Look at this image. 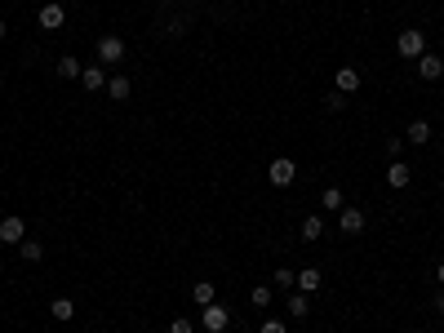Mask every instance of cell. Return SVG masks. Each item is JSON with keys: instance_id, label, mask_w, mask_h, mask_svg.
I'll return each instance as SVG.
<instances>
[{"instance_id": "obj_1", "label": "cell", "mask_w": 444, "mask_h": 333, "mask_svg": "<svg viewBox=\"0 0 444 333\" xmlns=\"http://www.w3.org/2000/svg\"><path fill=\"white\" fill-rule=\"evenodd\" d=\"M395 54H400V58H413V63H418V58L427 54V31H422V27H404L400 40H395Z\"/></svg>"}, {"instance_id": "obj_2", "label": "cell", "mask_w": 444, "mask_h": 333, "mask_svg": "<svg viewBox=\"0 0 444 333\" xmlns=\"http://www.w3.org/2000/svg\"><path fill=\"white\" fill-rule=\"evenodd\" d=\"M227 325H231V311H227V302L200 307V329H205V333H222Z\"/></svg>"}, {"instance_id": "obj_3", "label": "cell", "mask_w": 444, "mask_h": 333, "mask_svg": "<svg viewBox=\"0 0 444 333\" xmlns=\"http://www.w3.org/2000/svg\"><path fill=\"white\" fill-rule=\"evenodd\" d=\"M93 49H98V63H102V67H112V63L125 58V40H120L116 31H107V36H98V45H93Z\"/></svg>"}, {"instance_id": "obj_4", "label": "cell", "mask_w": 444, "mask_h": 333, "mask_svg": "<svg viewBox=\"0 0 444 333\" xmlns=\"http://www.w3.org/2000/svg\"><path fill=\"white\" fill-rule=\"evenodd\" d=\"M365 209H360V205H342L338 209V231L342 235H360V231H365Z\"/></svg>"}, {"instance_id": "obj_5", "label": "cell", "mask_w": 444, "mask_h": 333, "mask_svg": "<svg viewBox=\"0 0 444 333\" xmlns=\"http://www.w3.org/2000/svg\"><path fill=\"white\" fill-rule=\"evenodd\" d=\"M67 22V9L58 5V0H45L40 5V14H36V27H45V31H58Z\"/></svg>"}, {"instance_id": "obj_6", "label": "cell", "mask_w": 444, "mask_h": 333, "mask_svg": "<svg viewBox=\"0 0 444 333\" xmlns=\"http://www.w3.org/2000/svg\"><path fill=\"white\" fill-rule=\"evenodd\" d=\"M293 173H298V164H293L289 156H275V160L267 164V178H271V187H289V183H293Z\"/></svg>"}, {"instance_id": "obj_7", "label": "cell", "mask_w": 444, "mask_h": 333, "mask_svg": "<svg viewBox=\"0 0 444 333\" xmlns=\"http://www.w3.org/2000/svg\"><path fill=\"white\" fill-rule=\"evenodd\" d=\"M0 240H5V245H22V240H27V222H22L18 213L0 218Z\"/></svg>"}, {"instance_id": "obj_8", "label": "cell", "mask_w": 444, "mask_h": 333, "mask_svg": "<svg viewBox=\"0 0 444 333\" xmlns=\"http://www.w3.org/2000/svg\"><path fill=\"white\" fill-rule=\"evenodd\" d=\"M293 289L311 298L316 289H325V271H320V267H303V271H298V284H293Z\"/></svg>"}, {"instance_id": "obj_9", "label": "cell", "mask_w": 444, "mask_h": 333, "mask_svg": "<svg viewBox=\"0 0 444 333\" xmlns=\"http://www.w3.org/2000/svg\"><path fill=\"white\" fill-rule=\"evenodd\" d=\"M80 85H85V93H102L107 89V67L102 63H89L85 71H80Z\"/></svg>"}, {"instance_id": "obj_10", "label": "cell", "mask_w": 444, "mask_h": 333, "mask_svg": "<svg viewBox=\"0 0 444 333\" xmlns=\"http://www.w3.org/2000/svg\"><path fill=\"white\" fill-rule=\"evenodd\" d=\"M409 183H413V169H409L404 160H391V164H387V187H395V192H404Z\"/></svg>"}, {"instance_id": "obj_11", "label": "cell", "mask_w": 444, "mask_h": 333, "mask_svg": "<svg viewBox=\"0 0 444 333\" xmlns=\"http://www.w3.org/2000/svg\"><path fill=\"white\" fill-rule=\"evenodd\" d=\"M431 134H436V129H431V121H422V116H418V121H409V129H404V142H413V147H427Z\"/></svg>"}, {"instance_id": "obj_12", "label": "cell", "mask_w": 444, "mask_h": 333, "mask_svg": "<svg viewBox=\"0 0 444 333\" xmlns=\"http://www.w3.org/2000/svg\"><path fill=\"white\" fill-rule=\"evenodd\" d=\"M413 67H418V76H422V80H440L444 76V58L440 54H422Z\"/></svg>"}, {"instance_id": "obj_13", "label": "cell", "mask_w": 444, "mask_h": 333, "mask_svg": "<svg viewBox=\"0 0 444 333\" xmlns=\"http://www.w3.org/2000/svg\"><path fill=\"white\" fill-rule=\"evenodd\" d=\"M333 85H338V93H346V98H351V93L360 89V71H355V67H338Z\"/></svg>"}, {"instance_id": "obj_14", "label": "cell", "mask_w": 444, "mask_h": 333, "mask_svg": "<svg viewBox=\"0 0 444 333\" xmlns=\"http://www.w3.org/2000/svg\"><path fill=\"white\" fill-rule=\"evenodd\" d=\"M129 93H134V80H129V76H107V98L125 102Z\"/></svg>"}, {"instance_id": "obj_15", "label": "cell", "mask_w": 444, "mask_h": 333, "mask_svg": "<svg viewBox=\"0 0 444 333\" xmlns=\"http://www.w3.org/2000/svg\"><path fill=\"white\" fill-rule=\"evenodd\" d=\"M191 302H196V307L218 302V289H213V280H196V284H191Z\"/></svg>"}, {"instance_id": "obj_16", "label": "cell", "mask_w": 444, "mask_h": 333, "mask_svg": "<svg viewBox=\"0 0 444 333\" xmlns=\"http://www.w3.org/2000/svg\"><path fill=\"white\" fill-rule=\"evenodd\" d=\"M49 316L58 320V325H71V320H76V302H71V298H54L49 302Z\"/></svg>"}, {"instance_id": "obj_17", "label": "cell", "mask_w": 444, "mask_h": 333, "mask_svg": "<svg viewBox=\"0 0 444 333\" xmlns=\"http://www.w3.org/2000/svg\"><path fill=\"white\" fill-rule=\"evenodd\" d=\"M293 284H298V271H293V267H275V271H271V289H284V293H289Z\"/></svg>"}, {"instance_id": "obj_18", "label": "cell", "mask_w": 444, "mask_h": 333, "mask_svg": "<svg viewBox=\"0 0 444 333\" xmlns=\"http://www.w3.org/2000/svg\"><path fill=\"white\" fill-rule=\"evenodd\" d=\"M80 71H85V67H80L76 54H63V58H58V76H63V80H80Z\"/></svg>"}, {"instance_id": "obj_19", "label": "cell", "mask_w": 444, "mask_h": 333, "mask_svg": "<svg viewBox=\"0 0 444 333\" xmlns=\"http://www.w3.org/2000/svg\"><path fill=\"white\" fill-rule=\"evenodd\" d=\"M18 258H22V263H45V240H22Z\"/></svg>"}, {"instance_id": "obj_20", "label": "cell", "mask_w": 444, "mask_h": 333, "mask_svg": "<svg viewBox=\"0 0 444 333\" xmlns=\"http://www.w3.org/2000/svg\"><path fill=\"white\" fill-rule=\"evenodd\" d=\"M249 302H254L258 311H267V307L275 302V289H271V284H254V289H249Z\"/></svg>"}, {"instance_id": "obj_21", "label": "cell", "mask_w": 444, "mask_h": 333, "mask_svg": "<svg viewBox=\"0 0 444 333\" xmlns=\"http://www.w3.org/2000/svg\"><path fill=\"white\" fill-rule=\"evenodd\" d=\"M289 311H293V320L311 316V298H307V293H298V289H289Z\"/></svg>"}, {"instance_id": "obj_22", "label": "cell", "mask_w": 444, "mask_h": 333, "mask_svg": "<svg viewBox=\"0 0 444 333\" xmlns=\"http://www.w3.org/2000/svg\"><path fill=\"white\" fill-rule=\"evenodd\" d=\"M320 235H325V218H316V213L303 218V240L311 245V240H320Z\"/></svg>"}, {"instance_id": "obj_23", "label": "cell", "mask_w": 444, "mask_h": 333, "mask_svg": "<svg viewBox=\"0 0 444 333\" xmlns=\"http://www.w3.org/2000/svg\"><path fill=\"white\" fill-rule=\"evenodd\" d=\"M320 205H325V209H342V205H346L342 187H325V196H320Z\"/></svg>"}, {"instance_id": "obj_24", "label": "cell", "mask_w": 444, "mask_h": 333, "mask_svg": "<svg viewBox=\"0 0 444 333\" xmlns=\"http://www.w3.org/2000/svg\"><path fill=\"white\" fill-rule=\"evenodd\" d=\"M169 333H196V320H191V316H174L169 320Z\"/></svg>"}, {"instance_id": "obj_25", "label": "cell", "mask_w": 444, "mask_h": 333, "mask_svg": "<svg viewBox=\"0 0 444 333\" xmlns=\"http://www.w3.org/2000/svg\"><path fill=\"white\" fill-rule=\"evenodd\" d=\"M400 147H404V134H391L387 142H382V151H387L391 160H400Z\"/></svg>"}, {"instance_id": "obj_26", "label": "cell", "mask_w": 444, "mask_h": 333, "mask_svg": "<svg viewBox=\"0 0 444 333\" xmlns=\"http://www.w3.org/2000/svg\"><path fill=\"white\" fill-rule=\"evenodd\" d=\"M325 107H329V111H346V93H338V89H333L329 98H325Z\"/></svg>"}, {"instance_id": "obj_27", "label": "cell", "mask_w": 444, "mask_h": 333, "mask_svg": "<svg viewBox=\"0 0 444 333\" xmlns=\"http://www.w3.org/2000/svg\"><path fill=\"white\" fill-rule=\"evenodd\" d=\"M258 333H284V320H262Z\"/></svg>"}, {"instance_id": "obj_28", "label": "cell", "mask_w": 444, "mask_h": 333, "mask_svg": "<svg viewBox=\"0 0 444 333\" xmlns=\"http://www.w3.org/2000/svg\"><path fill=\"white\" fill-rule=\"evenodd\" d=\"M436 280H440V284H444V263H440V267H436Z\"/></svg>"}, {"instance_id": "obj_29", "label": "cell", "mask_w": 444, "mask_h": 333, "mask_svg": "<svg viewBox=\"0 0 444 333\" xmlns=\"http://www.w3.org/2000/svg\"><path fill=\"white\" fill-rule=\"evenodd\" d=\"M436 311H444V293H440V298H436Z\"/></svg>"}, {"instance_id": "obj_30", "label": "cell", "mask_w": 444, "mask_h": 333, "mask_svg": "<svg viewBox=\"0 0 444 333\" xmlns=\"http://www.w3.org/2000/svg\"><path fill=\"white\" fill-rule=\"evenodd\" d=\"M5 31H9V27H5V18H0V40H5Z\"/></svg>"}, {"instance_id": "obj_31", "label": "cell", "mask_w": 444, "mask_h": 333, "mask_svg": "<svg viewBox=\"0 0 444 333\" xmlns=\"http://www.w3.org/2000/svg\"><path fill=\"white\" fill-rule=\"evenodd\" d=\"M36 5H45V0H36Z\"/></svg>"}]
</instances>
